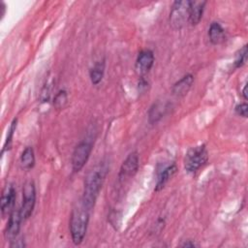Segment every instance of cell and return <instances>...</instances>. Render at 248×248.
<instances>
[{
  "mask_svg": "<svg viewBox=\"0 0 248 248\" xmlns=\"http://www.w3.org/2000/svg\"><path fill=\"white\" fill-rule=\"evenodd\" d=\"M165 109H166V107L162 103L158 102L154 104L149 110V122L151 124H154L157 121H159L164 115Z\"/></svg>",
  "mask_w": 248,
  "mask_h": 248,
  "instance_id": "e0dca14e",
  "label": "cell"
},
{
  "mask_svg": "<svg viewBox=\"0 0 248 248\" xmlns=\"http://www.w3.org/2000/svg\"><path fill=\"white\" fill-rule=\"evenodd\" d=\"M104 73H105V62L104 61L96 62L94 64V66L91 68L90 73H89L91 82L94 85L99 84L101 82V80L103 79Z\"/></svg>",
  "mask_w": 248,
  "mask_h": 248,
  "instance_id": "9a60e30c",
  "label": "cell"
},
{
  "mask_svg": "<svg viewBox=\"0 0 248 248\" xmlns=\"http://www.w3.org/2000/svg\"><path fill=\"white\" fill-rule=\"evenodd\" d=\"M20 166L24 170H30L35 165V155L32 147H26L20 155Z\"/></svg>",
  "mask_w": 248,
  "mask_h": 248,
  "instance_id": "2e32d148",
  "label": "cell"
},
{
  "mask_svg": "<svg viewBox=\"0 0 248 248\" xmlns=\"http://www.w3.org/2000/svg\"><path fill=\"white\" fill-rule=\"evenodd\" d=\"M235 111L238 115L242 116V117H247L248 114V106L246 103L243 104H239L235 107Z\"/></svg>",
  "mask_w": 248,
  "mask_h": 248,
  "instance_id": "44dd1931",
  "label": "cell"
},
{
  "mask_svg": "<svg viewBox=\"0 0 248 248\" xmlns=\"http://www.w3.org/2000/svg\"><path fill=\"white\" fill-rule=\"evenodd\" d=\"M108 172V167L102 162L93 168L87 174L84 181L83 194L81 198L82 205L89 211L94 206L99 193L102 189L103 183Z\"/></svg>",
  "mask_w": 248,
  "mask_h": 248,
  "instance_id": "6da1fadb",
  "label": "cell"
},
{
  "mask_svg": "<svg viewBox=\"0 0 248 248\" xmlns=\"http://www.w3.org/2000/svg\"><path fill=\"white\" fill-rule=\"evenodd\" d=\"M89 221V210L82 203L75 207L70 218V232L72 241L76 245H79L85 236Z\"/></svg>",
  "mask_w": 248,
  "mask_h": 248,
  "instance_id": "7a4b0ae2",
  "label": "cell"
},
{
  "mask_svg": "<svg viewBox=\"0 0 248 248\" xmlns=\"http://www.w3.org/2000/svg\"><path fill=\"white\" fill-rule=\"evenodd\" d=\"M16 123H17V120H16V119H14L13 122L11 123V126H10V128H9V130H8L7 138H6V140H5V143H4L2 152H4V151L10 149V146H11L12 140H13V137H14V134H15L16 129Z\"/></svg>",
  "mask_w": 248,
  "mask_h": 248,
  "instance_id": "d6986e66",
  "label": "cell"
},
{
  "mask_svg": "<svg viewBox=\"0 0 248 248\" xmlns=\"http://www.w3.org/2000/svg\"><path fill=\"white\" fill-rule=\"evenodd\" d=\"M194 82V77L191 74H188L182 77L178 81H176L172 86V93L177 97L185 96L190 90L192 84Z\"/></svg>",
  "mask_w": 248,
  "mask_h": 248,
  "instance_id": "8fae6325",
  "label": "cell"
},
{
  "mask_svg": "<svg viewBox=\"0 0 248 248\" xmlns=\"http://www.w3.org/2000/svg\"><path fill=\"white\" fill-rule=\"evenodd\" d=\"M246 89H247V86L246 85H244V87H243V90H242V96H243V98L246 100L247 99V93H246Z\"/></svg>",
  "mask_w": 248,
  "mask_h": 248,
  "instance_id": "603a6c76",
  "label": "cell"
},
{
  "mask_svg": "<svg viewBox=\"0 0 248 248\" xmlns=\"http://www.w3.org/2000/svg\"><path fill=\"white\" fill-rule=\"evenodd\" d=\"M139 154L137 151L131 152L126 159L123 161L121 167H120V170H119V174L118 177L120 180H124L130 177H133L139 169Z\"/></svg>",
  "mask_w": 248,
  "mask_h": 248,
  "instance_id": "52a82bcc",
  "label": "cell"
},
{
  "mask_svg": "<svg viewBox=\"0 0 248 248\" xmlns=\"http://www.w3.org/2000/svg\"><path fill=\"white\" fill-rule=\"evenodd\" d=\"M208 159V152L204 144L190 148L184 158V168L189 173H194L200 170Z\"/></svg>",
  "mask_w": 248,
  "mask_h": 248,
  "instance_id": "3957f363",
  "label": "cell"
},
{
  "mask_svg": "<svg viewBox=\"0 0 248 248\" xmlns=\"http://www.w3.org/2000/svg\"><path fill=\"white\" fill-rule=\"evenodd\" d=\"M208 37L212 45H219L225 40V30L218 22H212L208 29Z\"/></svg>",
  "mask_w": 248,
  "mask_h": 248,
  "instance_id": "4fadbf2b",
  "label": "cell"
},
{
  "mask_svg": "<svg viewBox=\"0 0 248 248\" xmlns=\"http://www.w3.org/2000/svg\"><path fill=\"white\" fill-rule=\"evenodd\" d=\"M190 1H175L170 13V23L174 29L182 28L189 21Z\"/></svg>",
  "mask_w": 248,
  "mask_h": 248,
  "instance_id": "277c9868",
  "label": "cell"
},
{
  "mask_svg": "<svg viewBox=\"0 0 248 248\" xmlns=\"http://www.w3.org/2000/svg\"><path fill=\"white\" fill-rule=\"evenodd\" d=\"M91 151L92 143L87 140H83L76 146V148L73 151L71 159L72 169L75 172L79 171L84 167V165L89 159Z\"/></svg>",
  "mask_w": 248,
  "mask_h": 248,
  "instance_id": "5b68a950",
  "label": "cell"
},
{
  "mask_svg": "<svg viewBox=\"0 0 248 248\" xmlns=\"http://www.w3.org/2000/svg\"><path fill=\"white\" fill-rule=\"evenodd\" d=\"M181 246L182 247H196V246H198L195 242H193L192 240H187V241H185L183 244H181Z\"/></svg>",
  "mask_w": 248,
  "mask_h": 248,
  "instance_id": "7402d4cb",
  "label": "cell"
},
{
  "mask_svg": "<svg viewBox=\"0 0 248 248\" xmlns=\"http://www.w3.org/2000/svg\"><path fill=\"white\" fill-rule=\"evenodd\" d=\"M205 4L204 1H190L189 22L192 25H197L201 21Z\"/></svg>",
  "mask_w": 248,
  "mask_h": 248,
  "instance_id": "7c38bea8",
  "label": "cell"
},
{
  "mask_svg": "<svg viewBox=\"0 0 248 248\" xmlns=\"http://www.w3.org/2000/svg\"><path fill=\"white\" fill-rule=\"evenodd\" d=\"M68 101V96L67 92L65 90H60L59 92L56 93L53 99V105L56 108H62L66 105Z\"/></svg>",
  "mask_w": 248,
  "mask_h": 248,
  "instance_id": "ffe728a7",
  "label": "cell"
},
{
  "mask_svg": "<svg viewBox=\"0 0 248 248\" xmlns=\"http://www.w3.org/2000/svg\"><path fill=\"white\" fill-rule=\"evenodd\" d=\"M36 202V188L33 181H27L22 190V204L20 207V213L22 219L25 220L33 212Z\"/></svg>",
  "mask_w": 248,
  "mask_h": 248,
  "instance_id": "8992f818",
  "label": "cell"
},
{
  "mask_svg": "<svg viewBox=\"0 0 248 248\" xmlns=\"http://www.w3.org/2000/svg\"><path fill=\"white\" fill-rule=\"evenodd\" d=\"M16 201V190L13 185H7L1 196V213L5 217L14 210Z\"/></svg>",
  "mask_w": 248,
  "mask_h": 248,
  "instance_id": "ba28073f",
  "label": "cell"
},
{
  "mask_svg": "<svg viewBox=\"0 0 248 248\" xmlns=\"http://www.w3.org/2000/svg\"><path fill=\"white\" fill-rule=\"evenodd\" d=\"M154 63V54L150 49L141 50L136 60V70L140 75H145L150 71Z\"/></svg>",
  "mask_w": 248,
  "mask_h": 248,
  "instance_id": "9c48e42d",
  "label": "cell"
},
{
  "mask_svg": "<svg viewBox=\"0 0 248 248\" xmlns=\"http://www.w3.org/2000/svg\"><path fill=\"white\" fill-rule=\"evenodd\" d=\"M22 220V216L20 213V208L19 209H14L12 211V213L10 214L9 217V221L7 224V228H6V232L5 234L7 236V238L11 239V241L13 239H15L18 232H19V229H20V223Z\"/></svg>",
  "mask_w": 248,
  "mask_h": 248,
  "instance_id": "30bf717a",
  "label": "cell"
},
{
  "mask_svg": "<svg viewBox=\"0 0 248 248\" xmlns=\"http://www.w3.org/2000/svg\"><path fill=\"white\" fill-rule=\"evenodd\" d=\"M247 60V46H243L235 54L234 59V67L240 68L242 67Z\"/></svg>",
  "mask_w": 248,
  "mask_h": 248,
  "instance_id": "ac0fdd59",
  "label": "cell"
},
{
  "mask_svg": "<svg viewBox=\"0 0 248 248\" xmlns=\"http://www.w3.org/2000/svg\"><path fill=\"white\" fill-rule=\"evenodd\" d=\"M177 168L175 165H170L169 167H167L162 173L160 174L158 181L156 183V187H155V191H160L161 189L164 188V186L166 185V183L170 180V178L176 172Z\"/></svg>",
  "mask_w": 248,
  "mask_h": 248,
  "instance_id": "5bb4252c",
  "label": "cell"
}]
</instances>
